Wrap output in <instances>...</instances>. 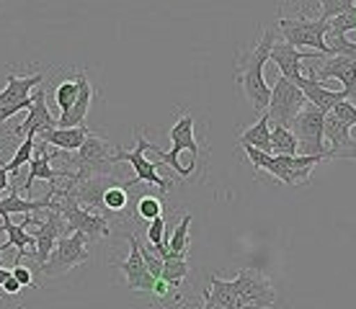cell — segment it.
<instances>
[{
  "mask_svg": "<svg viewBox=\"0 0 356 309\" xmlns=\"http://www.w3.org/2000/svg\"><path fill=\"white\" fill-rule=\"evenodd\" d=\"M276 42V28H266L256 44L250 47L248 52H243L235 60V80L241 83L243 93L248 98V103L259 114H264L268 106V98H271V88H268L266 78H264V67L268 62L271 47Z\"/></svg>",
  "mask_w": 356,
  "mask_h": 309,
  "instance_id": "1",
  "label": "cell"
},
{
  "mask_svg": "<svg viewBox=\"0 0 356 309\" xmlns=\"http://www.w3.org/2000/svg\"><path fill=\"white\" fill-rule=\"evenodd\" d=\"M170 142H173V150L163 152L158 144L150 142V150L161 158V162L170 165L181 178H188L194 173V165L199 160V142L194 137V116L191 114H181L178 122L173 124V129L168 132Z\"/></svg>",
  "mask_w": 356,
  "mask_h": 309,
  "instance_id": "2",
  "label": "cell"
},
{
  "mask_svg": "<svg viewBox=\"0 0 356 309\" xmlns=\"http://www.w3.org/2000/svg\"><path fill=\"white\" fill-rule=\"evenodd\" d=\"M49 196H52V206L63 214L65 235H70V232H83L88 240H104L111 235V222H108V217L88 212V209L81 206L72 196H67L65 191H57V188H54Z\"/></svg>",
  "mask_w": 356,
  "mask_h": 309,
  "instance_id": "3",
  "label": "cell"
},
{
  "mask_svg": "<svg viewBox=\"0 0 356 309\" xmlns=\"http://www.w3.org/2000/svg\"><path fill=\"white\" fill-rule=\"evenodd\" d=\"M276 26L282 31V39L289 42L297 49H312V52L330 54L328 44H325V34H328V21H323L321 16H307L305 10H300L294 18H276Z\"/></svg>",
  "mask_w": 356,
  "mask_h": 309,
  "instance_id": "4",
  "label": "cell"
},
{
  "mask_svg": "<svg viewBox=\"0 0 356 309\" xmlns=\"http://www.w3.org/2000/svg\"><path fill=\"white\" fill-rule=\"evenodd\" d=\"M70 165H75V173H70V181H83L88 176H104V173H114V152L108 144L106 137L90 132L86 142L81 144L78 155L70 160Z\"/></svg>",
  "mask_w": 356,
  "mask_h": 309,
  "instance_id": "5",
  "label": "cell"
},
{
  "mask_svg": "<svg viewBox=\"0 0 356 309\" xmlns=\"http://www.w3.org/2000/svg\"><path fill=\"white\" fill-rule=\"evenodd\" d=\"M147 150H150V140H147L143 132H137L134 134V150L114 152V162H129L134 168V178L132 181H122V185L129 191V188H134L137 183H150V185H155L158 191L165 194V191H170V181L158 176V165H161V162H152V160L145 158Z\"/></svg>",
  "mask_w": 356,
  "mask_h": 309,
  "instance_id": "6",
  "label": "cell"
},
{
  "mask_svg": "<svg viewBox=\"0 0 356 309\" xmlns=\"http://www.w3.org/2000/svg\"><path fill=\"white\" fill-rule=\"evenodd\" d=\"M323 122H325V114H323L318 106H312V103H305L302 111L292 119L289 129H292L294 137H297L300 155H328L330 160H336L333 152L328 150V144H325Z\"/></svg>",
  "mask_w": 356,
  "mask_h": 309,
  "instance_id": "7",
  "label": "cell"
},
{
  "mask_svg": "<svg viewBox=\"0 0 356 309\" xmlns=\"http://www.w3.org/2000/svg\"><path fill=\"white\" fill-rule=\"evenodd\" d=\"M88 237L83 235V232H70V235H63V237L54 242L52 253L47 258L44 263H42V274L54 278V276H63L67 274L70 268L75 265H83L88 263Z\"/></svg>",
  "mask_w": 356,
  "mask_h": 309,
  "instance_id": "8",
  "label": "cell"
},
{
  "mask_svg": "<svg viewBox=\"0 0 356 309\" xmlns=\"http://www.w3.org/2000/svg\"><path fill=\"white\" fill-rule=\"evenodd\" d=\"M307 72L315 80H330L339 78L343 83V90L348 93V101H356V62L343 54H315L312 60L305 62Z\"/></svg>",
  "mask_w": 356,
  "mask_h": 309,
  "instance_id": "9",
  "label": "cell"
},
{
  "mask_svg": "<svg viewBox=\"0 0 356 309\" xmlns=\"http://www.w3.org/2000/svg\"><path fill=\"white\" fill-rule=\"evenodd\" d=\"M305 103H307V98H305V93L300 90V85H294L289 78L279 75L276 83L271 85V98H268L266 114H268V119H271V124L289 126L294 116L302 111Z\"/></svg>",
  "mask_w": 356,
  "mask_h": 309,
  "instance_id": "10",
  "label": "cell"
},
{
  "mask_svg": "<svg viewBox=\"0 0 356 309\" xmlns=\"http://www.w3.org/2000/svg\"><path fill=\"white\" fill-rule=\"evenodd\" d=\"M44 83V72H34L26 78H18L13 72H8L6 78V88L0 90V126L8 122L10 116H16L21 108H29L34 103L31 88Z\"/></svg>",
  "mask_w": 356,
  "mask_h": 309,
  "instance_id": "11",
  "label": "cell"
},
{
  "mask_svg": "<svg viewBox=\"0 0 356 309\" xmlns=\"http://www.w3.org/2000/svg\"><path fill=\"white\" fill-rule=\"evenodd\" d=\"M232 283H235L238 304H253L259 309H268L276 304V289L266 276L253 268H243L241 274L232 278Z\"/></svg>",
  "mask_w": 356,
  "mask_h": 309,
  "instance_id": "12",
  "label": "cell"
},
{
  "mask_svg": "<svg viewBox=\"0 0 356 309\" xmlns=\"http://www.w3.org/2000/svg\"><path fill=\"white\" fill-rule=\"evenodd\" d=\"M330 160L328 155H274V173L271 176L282 183L300 188L310 183V173L315 165Z\"/></svg>",
  "mask_w": 356,
  "mask_h": 309,
  "instance_id": "13",
  "label": "cell"
},
{
  "mask_svg": "<svg viewBox=\"0 0 356 309\" xmlns=\"http://www.w3.org/2000/svg\"><path fill=\"white\" fill-rule=\"evenodd\" d=\"M63 235H65L63 214L57 212L54 206H49V209H44V219H39V230L34 235L36 245L26 258H31V260H36V263L42 265L49 258V253H52L54 242L63 237Z\"/></svg>",
  "mask_w": 356,
  "mask_h": 309,
  "instance_id": "14",
  "label": "cell"
},
{
  "mask_svg": "<svg viewBox=\"0 0 356 309\" xmlns=\"http://www.w3.org/2000/svg\"><path fill=\"white\" fill-rule=\"evenodd\" d=\"M315 54L321 52H305V49H297V47H292L289 42H274V47H271V54H268V62H274L276 67H279V75H284V78H289L294 83V80L302 75V65L307 60H312Z\"/></svg>",
  "mask_w": 356,
  "mask_h": 309,
  "instance_id": "15",
  "label": "cell"
},
{
  "mask_svg": "<svg viewBox=\"0 0 356 309\" xmlns=\"http://www.w3.org/2000/svg\"><path fill=\"white\" fill-rule=\"evenodd\" d=\"M129 240V256L122 263V271H124L127 286L132 292H152V283H155V276L147 271V265L143 260V250H140V240L134 235H127Z\"/></svg>",
  "mask_w": 356,
  "mask_h": 309,
  "instance_id": "16",
  "label": "cell"
},
{
  "mask_svg": "<svg viewBox=\"0 0 356 309\" xmlns=\"http://www.w3.org/2000/svg\"><path fill=\"white\" fill-rule=\"evenodd\" d=\"M54 158H57V152L47 150L44 142H42L39 147L34 144V155H31V160H29V178H26V183H24L26 191L34 188V181L60 183V181H65V178H70V170H54L52 165H49Z\"/></svg>",
  "mask_w": 356,
  "mask_h": 309,
  "instance_id": "17",
  "label": "cell"
},
{
  "mask_svg": "<svg viewBox=\"0 0 356 309\" xmlns=\"http://www.w3.org/2000/svg\"><path fill=\"white\" fill-rule=\"evenodd\" d=\"M57 126V119L52 116V111H49V106H47V96H44V88H39L34 93V103L29 106V116L24 124H18L16 129H13V137H36V134L42 132H49V129H54Z\"/></svg>",
  "mask_w": 356,
  "mask_h": 309,
  "instance_id": "18",
  "label": "cell"
},
{
  "mask_svg": "<svg viewBox=\"0 0 356 309\" xmlns=\"http://www.w3.org/2000/svg\"><path fill=\"white\" fill-rule=\"evenodd\" d=\"M323 134H325V142H328L336 160L356 158V142L351 140V126L330 111L325 114V122H323Z\"/></svg>",
  "mask_w": 356,
  "mask_h": 309,
  "instance_id": "19",
  "label": "cell"
},
{
  "mask_svg": "<svg viewBox=\"0 0 356 309\" xmlns=\"http://www.w3.org/2000/svg\"><path fill=\"white\" fill-rule=\"evenodd\" d=\"M294 85H300V90L307 98V103L318 106L323 114H328L330 108L336 106V103H341V101H348L346 90H330L323 85L321 80L310 78V75H300V78L294 80Z\"/></svg>",
  "mask_w": 356,
  "mask_h": 309,
  "instance_id": "20",
  "label": "cell"
},
{
  "mask_svg": "<svg viewBox=\"0 0 356 309\" xmlns=\"http://www.w3.org/2000/svg\"><path fill=\"white\" fill-rule=\"evenodd\" d=\"M75 80H78V98H75V103H72L70 111H65V114H60V119H57V126H83V122H86V116H88L90 111V103H93V85H90L88 80V72L81 70L75 72Z\"/></svg>",
  "mask_w": 356,
  "mask_h": 309,
  "instance_id": "21",
  "label": "cell"
},
{
  "mask_svg": "<svg viewBox=\"0 0 356 309\" xmlns=\"http://www.w3.org/2000/svg\"><path fill=\"white\" fill-rule=\"evenodd\" d=\"M88 134V126H54L49 132L36 134V140H42L44 144H52L54 150L60 152H78Z\"/></svg>",
  "mask_w": 356,
  "mask_h": 309,
  "instance_id": "22",
  "label": "cell"
},
{
  "mask_svg": "<svg viewBox=\"0 0 356 309\" xmlns=\"http://www.w3.org/2000/svg\"><path fill=\"white\" fill-rule=\"evenodd\" d=\"M3 219V232L8 235V240L0 245V256L6 253V250H10V247H16L18 253H16V260H13V265H18L24 258L34 250V245H36V240H34V235H29L26 230H24V224H16V222L10 219V214H6V217H0Z\"/></svg>",
  "mask_w": 356,
  "mask_h": 309,
  "instance_id": "23",
  "label": "cell"
},
{
  "mask_svg": "<svg viewBox=\"0 0 356 309\" xmlns=\"http://www.w3.org/2000/svg\"><path fill=\"white\" fill-rule=\"evenodd\" d=\"M52 206V196H44V199H21L16 194V185H8V196L0 199V217L6 214H36V212H44Z\"/></svg>",
  "mask_w": 356,
  "mask_h": 309,
  "instance_id": "24",
  "label": "cell"
},
{
  "mask_svg": "<svg viewBox=\"0 0 356 309\" xmlns=\"http://www.w3.org/2000/svg\"><path fill=\"white\" fill-rule=\"evenodd\" d=\"M238 144H250V147H256V150H264V152H271V119L268 114L264 111L261 119L250 129L241 134V140Z\"/></svg>",
  "mask_w": 356,
  "mask_h": 309,
  "instance_id": "25",
  "label": "cell"
},
{
  "mask_svg": "<svg viewBox=\"0 0 356 309\" xmlns=\"http://www.w3.org/2000/svg\"><path fill=\"white\" fill-rule=\"evenodd\" d=\"M271 155H300L297 137L289 126L271 124Z\"/></svg>",
  "mask_w": 356,
  "mask_h": 309,
  "instance_id": "26",
  "label": "cell"
},
{
  "mask_svg": "<svg viewBox=\"0 0 356 309\" xmlns=\"http://www.w3.org/2000/svg\"><path fill=\"white\" fill-rule=\"evenodd\" d=\"M127 203H129V194L119 181L108 185L104 191V217H114V214H127Z\"/></svg>",
  "mask_w": 356,
  "mask_h": 309,
  "instance_id": "27",
  "label": "cell"
},
{
  "mask_svg": "<svg viewBox=\"0 0 356 309\" xmlns=\"http://www.w3.org/2000/svg\"><path fill=\"white\" fill-rule=\"evenodd\" d=\"M188 276V260L181 256H168L165 260H163V271H161V278L168 286H173V289H181V283H184V278Z\"/></svg>",
  "mask_w": 356,
  "mask_h": 309,
  "instance_id": "28",
  "label": "cell"
},
{
  "mask_svg": "<svg viewBox=\"0 0 356 309\" xmlns=\"http://www.w3.org/2000/svg\"><path fill=\"white\" fill-rule=\"evenodd\" d=\"M207 294H209L214 301H220V304H225V307H230V309H235V304H238L235 283L225 281V278H220V276H212V278H209V289H207Z\"/></svg>",
  "mask_w": 356,
  "mask_h": 309,
  "instance_id": "29",
  "label": "cell"
},
{
  "mask_svg": "<svg viewBox=\"0 0 356 309\" xmlns=\"http://www.w3.org/2000/svg\"><path fill=\"white\" fill-rule=\"evenodd\" d=\"M188 224H191V214H184L168 240L170 256H181V258L188 256Z\"/></svg>",
  "mask_w": 356,
  "mask_h": 309,
  "instance_id": "30",
  "label": "cell"
},
{
  "mask_svg": "<svg viewBox=\"0 0 356 309\" xmlns=\"http://www.w3.org/2000/svg\"><path fill=\"white\" fill-rule=\"evenodd\" d=\"M34 144H36V137H24V142L18 144L16 155L3 165V168L8 170V176H16L18 170H21V165H29V160H31V155H34Z\"/></svg>",
  "mask_w": 356,
  "mask_h": 309,
  "instance_id": "31",
  "label": "cell"
},
{
  "mask_svg": "<svg viewBox=\"0 0 356 309\" xmlns=\"http://www.w3.org/2000/svg\"><path fill=\"white\" fill-rule=\"evenodd\" d=\"M75 98H78V80L65 78L63 83L57 85V90H54V103H57V108H60V114L70 111L72 103H75Z\"/></svg>",
  "mask_w": 356,
  "mask_h": 309,
  "instance_id": "32",
  "label": "cell"
},
{
  "mask_svg": "<svg viewBox=\"0 0 356 309\" xmlns=\"http://www.w3.org/2000/svg\"><path fill=\"white\" fill-rule=\"evenodd\" d=\"M325 44H328L330 54H343L356 62V42H351L346 34H325Z\"/></svg>",
  "mask_w": 356,
  "mask_h": 309,
  "instance_id": "33",
  "label": "cell"
},
{
  "mask_svg": "<svg viewBox=\"0 0 356 309\" xmlns=\"http://www.w3.org/2000/svg\"><path fill=\"white\" fill-rule=\"evenodd\" d=\"M348 31H356V6L328 21V34H348Z\"/></svg>",
  "mask_w": 356,
  "mask_h": 309,
  "instance_id": "34",
  "label": "cell"
},
{
  "mask_svg": "<svg viewBox=\"0 0 356 309\" xmlns=\"http://www.w3.org/2000/svg\"><path fill=\"white\" fill-rule=\"evenodd\" d=\"M163 214V201L158 196H143L140 201H137V217L145 222L155 219V217H161Z\"/></svg>",
  "mask_w": 356,
  "mask_h": 309,
  "instance_id": "35",
  "label": "cell"
},
{
  "mask_svg": "<svg viewBox=\"0 0 356 309\" xmlns=\"http://www.w3.org/2000/svg\"><path fill=\"white\" fill-rule=\"evenodd\" d=\"M150 227H147V242L150 245H161V242H168L170 235H168V224H165V217H155V219L147 222Z\"/></svg>",
  "mask_w": 356,
  "mask_h": 309,
  "instance_id": "36",
  "label": "cell"
},
{
  "mask_svg": "<svg viewBox=\"0 0 356 309\" xmlns=\"http://www.w3.org/2000/svg\"><path fill=\"white\" fill-rule=\"evenodd\" d=\"M356 0H321V18L323 21H330L333 16H339L343 10L354 8Z\"/></svg>",
  "mask_w": 356,
  "mask_h": 309,
  "instance_id": "37",
  "label": "cell"
},
{
  "mask_svg": "<svg viewBox=\"0 0 356 309\" xmlns=\"http://www.w3.org/2000/svg\"><path fill=\"white\" fill-rule=\"evenodd\" d=\"M330 114H336L341 122H346L348 126H356V103L354 101H341L330 108Z\"/></svg>",
  "mask_w": 356,
  "mask_h": 309,
  "instance_id": "38",
  "label": "cell"
},
{
  "mask_svg": "<svg viewBox=\"0 0 356 309\" xmlns=\"http://www.w3.org/2000/svg\"><path fill=\"white\" fill-rule=\"evenodd\" d=\"M10 276H13V278H16V281L21 283V286H24V289H29V286H31V281H34V278H31V271H29V268L24 263L13 265Z\"/></svg>",
  "mask_w": 356,
  "mask_h": 309,
  "instance_id": "39",
  "label": "cell"
},
{
  "mask_svg": "<svg viewBox=\"0 0 356 309\" xmlns=\"http://www.w3.org/2000/svg\"><path fill=\"white\" fill-rule=\"evenodd\" d=\"M170 292H176L173 286H168V283L163 281V278H155V283H152V292L150 294H155L158 299H168V294Z\"/></svg>",
  "mask_w": 356,
  "mask_h": 309,
  "instance_id": "40",
  "label": "cell"
},
{
  "mask_svg": "<svg viewBox=\"0 0 356 309\" xmlns=\"http://www.w3.org/2000/svg\"><path fill=\"white\" fill-rule=\"evenodd\" d=\"M0 289H3V292L6 294H13V297H16V294H21L24 292V286H21V283L16 281V278H13V276H6V281H3V286H0Z\"/></svg>",
  "mask_w": 356,
  "mask_h": 309,
  "instance_id": "41",
  "label": "cell"
},
{
  "mask_svg": "<svg viewBox=\"0 0 356 309\" xmlns=\"http://www.w3.org/2000/svg\"><path fill=\"white\" fill-rule=\"evenodd\" d=\"M202 297H204V304H202L199 309H230V307H225V304H220V301H214L212 297L207 294V289L202 292Z\"/></svg>",
  "mask_w": 356,
  "mask_h": 309,
  "instance_id": "42",
  "label": "cell"
},
{
  "mask_svg": "<svg viewBox=\"0 0 356 309\" xmlns=\"http://www.w3.org/2000/svg\"><path fill=\"white\" fill-rule=\"evenodd\" d=\"M8 170H6V168H3V165H0V194H3V191H6V188H8Z\"/></svg>",
  "mask_w": 356,
  "mask_h": 309,
  "instance_id": "43",
  "label": "cell"
},
{
  "mask_svg": "<svg viewBox=\"0 0 356 309\" xmlns=\"http://www.w3.org/2000/svg\"><path fill=\"white\" fill-rule=\"evenodd\" d=\"M10 271H6V268H3V263H0V286H3V281H6V276H8Z\"/></svg>",
  "mask_w": 356,
  "mask_h": 309,
  "instance_id": "44",
  "label": "cell"
},
{
  "mask_svg": "<svg viewBox=\"0 0 356 309\" xmlns=\"http://www.w3.org/2000/svg\"><path fill=\"white\" fill-rule=\"evenodd\" d=\"M3 150H6V140H0V155H3Z\"/></svg>",
  "mask_w": 356,
  "mask_h": 309,
  "instance_id": "45",
  "label": "cell"
},
{
  "mask_svg": "<svg viewBox=\"0 0 356 309\" xmlns=\"http://www.w3.org/2000/svg\"><path fill=\"white\" fill-rule=\"evenodd\" d=\"M6 3H8V0H0V8H3V6H6Z\"/></svg>",
  "mask_w": 356,
  "mask_h": 309,
  "instance_id": "46",
  "label": "cell"
}]
</instances>
